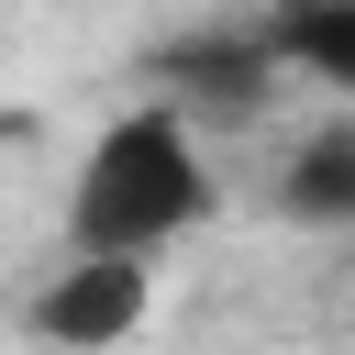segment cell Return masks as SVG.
<instances>
[{"instance_id": "6da1fadb", "label": "cell", "mask_w": 355, "mask_h": 355, "mask_svg": "<svg viewBox=\"0 0 355 355\" xmlns=\"http://www.w3.org/2000/svg\"><path fill=\"white\" fill-rule=\"evenodd\" d=\"M211 200H222V178H211L200 122H178L166 100H133L78 155V178H67V244L78 255H144L155 266L166 244H189L211 222Z\"/></svg>"}, {"instance_id": "7a4b0ae2", "label": "cell", "mask_w": 355, "mask_h": 355, "mask_svg": "<svg viewBox=\"0 0 355 355\" xmlns=\"http://www.w3.org/2000/svg\"><path fill=\"white\" fill-rule=\"evenodd\" d=\"M277 78H288V67L266 55L255 11H244V22H189V33H166V44L144 55V100H166V111H178V122H200V133L266 122Z\"/></svg>"}, {"instance_id": "3957f363", "label": "cell", "mask_w": 355, "mask_h": 355, "mask_svg": "<svg viewBox=\"0 0 355 355\" xmlns=\"http://www.w3.org/2000/svg\"><path fill=\"white\" fill-rule=\"evenodd\" d=\"M144 311H155V266H144V255H78V244H67V266L22 300V322H33L44 355H122V344L144 333Z\"/></svg>"}, {"instance_id": "277c9868", "label": "cell", "mask_w": 355, "mask_h": 355, "mask_svg": "<svg viewBox=\"0 0 355 355\" xmlns=\"http://www.w3.org/2000/svg\"><path fill=\"white\" fill-rule=\"evenodd\" d=\"M277 222H311V233H355V111L311 122L288 155H277Z\"/></svg>"}, {"instance_id": "5b68a950", "label": "cell", "mask_w": 355, "mask_h": 355, "mask_svg": "<svg viewBox=\"0 0 355 355\" xmlns=\"http://www.w3.org/2000/svg\"><path fill=\"white\" fill-rule=\"evenodd\" d=\"M255 33L288 78L355 100V0H255Z\"/></svg>"}]
</instances>
